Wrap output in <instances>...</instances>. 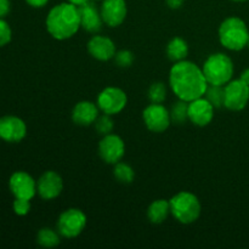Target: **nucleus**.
<instances>
[{
    "mask_svg": "<svg viewBox=\"0 0 249 249\" xmlns=\"http://www.w3.org/2000/svg\"><path fill=\"white\" fill-rule=\"evenodd\" d=\"M11 9L10 0H0V18H4Z\"/></svg>",
    "mask_w": 249,
    "mask_h": 249,
    "instance_id": "obj_30",
    "label": "nucleus"
},
{
    "mask_svg": "<svg viewBox=\"0 0 249 249\" xmlns=\"http://www.w3.org/2000/svg\"><path fill=\"white\" fill-rule=\"evenodd\" d=\"M36 242L44 248H53L60 245L61 235L58 231L53 230L50 228H43L39 230L36 235Z\"/></svg>",
    "mask_w": 249,
    "mask_h": 249,
    "instance_id": "obj_21",
    "label": "nucleus"
},
{
    "mask_svg": "<svg viewBox=\"0 0 249 249\" xmlns=\"http://www.w3.org/2000/svg\"><path fill=\"white\" fill-rule=\"evenodd\" d=\"M170 214L179 223L184 225L198 220L202 212V206L196 195L187 191H181L169 199Z\"/></svg>",
    "mask_w": 249,
    "mask_h": 249,
    "instance_id": "obj_4",
    "label": "nucleus"
},
{
    "mask_svg": "<svg viewBox=\"0 0 249 249\" xmlns=\"http://www.w3.org/2000/svg\"><path fill=\"white\" fill-rule=\"evenodd\" d=\"M100 12L104 23L114 28L125 21L128 7L125 0H102Z\"/></svg>",
    "mask_w": 249,
    "mask_h": 249,
    "instance_id": "obj_11",
    "label": "nucleus"
},
{
    "mask_svg": "<svg viewBox=\"0 0 249 249\" xmlns=\"http://www.w3.org/2000/svg\"><path fill=\"white\" fill-rule=\"evenodd\" d=\"M167 87L163 82H156L148 88V100L151 104H163L167 99Z\"/></svg>",
    "mask_w": 249,
    "mask_h": 249,
    "instance_id": "obj_25",
    "label": "nucleus"
},
{
    "mask_svg": "<svg viewBox=\"0 0 249 249\" xmlns=\"http://www.w3.org/2000/svg\"><path fill=\"white\" fill-rule=\"evenodd\" d=\"M225 90V100L224 107L229 111L238 112L246 108L249 102V85L238 78V79L230 80L226 85H224Z\"/></svg>",
    "mask_w": 249,
    "mask_h": 249,
    "instance_id": "obj_8",
    "label": "nucleus"
},
{
    "mask_svg": "<svg viewBox=\"0 0 249 249\" xmlns=\"http://www.w3.org/2000/svg\"><path fill=\"white\" fill-rule=\"evenodd\" d=\"M63 180L58 173L48 170L36 181V194L45 201L55 199L62 194Z\"/></svg>",
    "mask_w": 249,
    "mask_h": 249,
    "instance_id": "obj_12",
    "label": "nucleus"
},
{
    "mask_svg": "<svg viewBox=\"0 0 249 249\" xmlns=\"http://www.w3.org/2000/svg\"><path fill=\"white\" fill-rule=\"evenodd\" d=\"M46 29L56 40L72 38L82 28L79 9L72 2H61L55 5L46 16Z\"/></svg>",
    "mask_w": 249,
    "mask_h": 249,
    "instance_id": "obj_2",
    "label": "nucleus"
},
{
    "mask_svg": "<svg viewBox=\"0 0 249 249\" xmlns=\"http://www.w3.org/2000/svg\"><path fill=\"white\" fill-rule=\"evenodd\" d=\"M218 36L219 41L225 49L231 51H241L247 46L249 31L242 18L231 16L221 22Z\"/></svg>",
    "mask_w": 249,
    "mask_h": 249,
    "instance_id": "obj_3",
    "label": "nucleus"
},
{
    "mask_svg": "<svg viewBox=\"0 0 249 249\" xmlns=\"http://www.w3.org/2000/svg\"><path fill=\"white\" fill-rule=\"evenodd\" d=\"M170 214V203L167 199H156L147 209V218L152 224H162Z\"/></svg>",
    "mask_w": 249,
    "mask_h": 249,
    "instance_id": "obj_19",
    "label": "nucleus"
},
{
    "mask_svg": "<svg viewBox=\"0 0 249 249\" xmlns=\"http://www.w3.org/2000/svg\"><path fill=\"white\" fill-rule=\"evenodd\" d=\"M165 2H167V5L170 7V9L178 10L182 6L184 0H165Z\"/></svg>",
    "mask_w": 249,
    "mask_h": 249,
    "instance_id": "obj_32",
    "label": "nucleus"
},
{
    "mask_svg": "<svg viewBox=\"0 0 249 249\" xmlns=\"http://www.w3.org/2000/svg\"><path fill=\"white\" fill-rule=\"evenodd\" d=\"M233 1H246V0H233Z\"/></svg>",
    "mask_w": 249,
    "mask_h": 249,
    "instance_id": "obj_35",
    "label": "nucleus"
},
{
    "mask_svg": "<svg viewBox=\"0 0 249 249\" xmlns=\"http://www.w3.org/2000/svg\"><path fill=\"white\" fill-rule=\"evenodd\" d=\"M88 51L97 61H108L116 55V45L108 36L95 34L88 41Z\"/></svg>",
    "mask_w": 249,
    "mask_h": 249,
    "instance_id": "obj_17",
    "label": "nucleus"
},
{
    "mask_svg": "<svg viewBox=\"0 0 249 249\" xmlns=\"http://www.w3.org/2000/svg\"><path fill=\"white\" fill-rule=\"evenodd\" d=\"M94 125L97 133L102 136L111 134L114 128V124H113V121H112L111 116L106 113H104L102 116H100L99 114V117H97L96 121H95Z\"/></svg>",
    "mask_w": 249,
    "mask_h": 249,
    "instance_id": "obj_26",
    "label": "nucleus"
},
{
    "mask_svg": "<svg viewBox=\"0 0 249 249\" xmlns=\"http://www.w3.org/2000/svg\"><path fill=\"white\" fill-rule=\"evenodd\" d=\"M213 118L214 106L204 96L189 102V121L195 125L206 126Z\"/></svg>",
    "mask_w": 249,
    "mask_h": 249,
    "instance_id": "obj_15",
    "label": "nucleus"
},
{
    "mask_svg": "<svg viewBox=\"0 0 249 249\" xmlns=\"http://www.w3.org/2000/svg\"><path fill=\"white\" fill-rule=\"evenodd\" d=\"M113 175L122 184H131L134 178H135V172H134V169L130 165L121 160V162L114 164Z\"/></svg>",
    "mask_w": 249,
    "mask_h": 249,
    "instance_id": "obj_24",
    "label": "nucleus"
},
{
    "mask_svg": "<svg viewBox=\"0 0 249 249\" xmlns=\"http://www.w3.org/2000/svg\"><path fill=\"white\" fill-rule=\"evenodd\" d=\"M96 104L102 113L114 116L121 113L125 108L128 104V96L121 88L107 87L99 94Z\"/></svg>",
    "mask_w": 249,
    "mask_h": 249,
    "instance_id": "obj_7",
    "label": "nucleus"
},
{
    "mask_svg": "<svg viewBox=\"0 0 249 249\" xmlns=\"http://www.w3.org/2000/svg\"><path fill=\"white\" fill-rule=\"evenodd\" d=\"M240 79L242 80V82H245L247 85H249V68H247V70H245L241 73Z\"/></svg>",
    "mask_w": 249,
    "mask_h": 249,
    "instance_id": "obj_33",
    "label": "nucleus"
},
{
    "mask_svg": "<svg viewBox=\"0 0 249 249\" xmlns=\"http://www.w3.org/2000/svg\"><path fill=\"white\" fill-rule=\"evenodd\" d=\"M14 212L17 214V215H27L31 211V202L29 199H23V198H16L14 201Z\"/></svg>",
    "mask_w": 249,
    "mask_h": 249,
    "instance_id": "obj_29",
    "label": "nucleus"
},
{
    "mask_svg": "<svg viewBox=\"0 0 249 249\" xmlns=\"http://www.w3.org/2000/svg\"><path fill=\"white\" fill-rule=\"evenodd\" d=\"M204 97L214 106V108H220L224 106V100H225V90L221 85H211L206 90Z\"/></svg>",
    "mask_w": 249,
    "mask_h": 249,
    "instance_id": "obj_23",
    "label": "nucleus"
},
{
    "mask_svg": "<svg viewBox=\"0 0 249 249\" xmlns=\"http://www.w3.org/2000/svg\"><path fill=\"white\" fill-rule=\"evenodd\" d=\"M125 153V143L121 136L116 134H108L102 136L99 142V155L107 164H116L121 162Z\"/></svg>",
    "mask_w": 249,
    "mask_h": 249,
    "instance_id": "obj_10",
    "label": "nucleus"
},
{
    "mask_svg": "<svg viewBox=\"0 0 249 249\" xmlns=\"http://www.w3.org/2000/svg\"><path fill=\"white\" fill-rule=\"evenodd\" d=\"M146 128L152 133H164L172 123L170 112L162 104H150L142 112Z\"/></svg>",
    "mask_w": 249,
    "mask_h": 249,
    "instance_id": "obj_9",
    "label": "nucleus"
},
{
    "mask_svg": "<svg viewBox=\"0 0 249 249\" xmlns=\"http://www.w3.org/2000/svg\"><path fill=\"white\" fill-rule=\"evenodd\" d=\"M91 1H97V0H91Z\"/></svg>",
    "mask_w": 249,
    "mask_h": 249,
    "instance_id": "obj_37",
    "label": "nucleus"
},
{
    "mask_svg": "<svg viewBox=\"0 0 249 249\" xmlns=\"http://www.w3.org/2000/svg\"><path fill=\"white\" fill-rule=\"evenodd\" d=\"M170 118L175 124H182L189 121V102L179 100L170 108Z\"/></svg>",
    "mask_w": 249,
    "mask_h": 249,
    "instance_id": "obj_22",
    "label": "nucleus"
},
{
    "mask_svg": "<svg viewBox=\"0 0 249 249\" xmlns=\"http://www.w3.org/2000/svg\"><path fill=\"white\" fill-rule=\"evenodd\" d=\"M70 2H72V4H74L75 6H80V5L85 4V2L88 1H91V0H68Z\"/></svg>",
    "mask_w": 249,
    "mask_h": 249,
    "instance_id": "obj_34",
    "label": "nucleus"
},
{
    "mask_svg": "<svg viewBox=\"0 0 249 249\" xmlns=\"http://www.w3.org/2000/svg\"><path fill=\"white\" fill-rule=\"evenodd\" d=\"M247 46L249 48V38H248V44H247Z\"/></svg>",
    "mask_w": 249,
    "mask_h": 249,
    "instance_id": "obj_36",
    "label": "nucleus"
},
{
    "mask_svg": "<svg viewBox=\"0 0 249 249\" xmlns=\"http://www.w3.org/2000/svg\"><path fill=\"white\" fill-rule=\"evenodd\" d=\"M12 32L9 23L4 18H0V48L11 41Z\"/></svg>",
    "mask_w": 249,
    "mask_h": 249,
    "instance_id": "obj_28",
    "label": "nucleus"
},
{
    "mask_svg": "<svg viewBox=\"0 0 249 249\" xmlns=\"http://www.w3.org/2000/svg\"><path fill=\"white\" fill-rule=\"evenodd\" d=\"M10 191L15 198H23L31 201L36 194V181L26 172H16L10 177Z\"/></svg>",
    "mask_w": 249,
    "mask_h": 249,
    "instance_id": "obj_13",
    "label": "nucleus"
},
{
    "mask_svg": "<svg viewBox=\"0 0 249 249\" xmlns=\"http://www.w3.org/2000/svg\"><path fill=\"white\" fill-rule=\"evenodd\" d=\"M27 4L32 7H36V9H39V7H44L49 2V0H26Z\"/></svg>",
    "mask_w": 249,
    "mask_h": 249,
    "instance_id": "obj_31",
    "label": "nucleus"
},
{
    "mask_svg": "<svg viewBox=\"0 0 249 249\" xmlns=\"http://www.w3.org/2000/svg\"><path fill=\"white\" fill-rule=\"evenodd\" d=\"M169 87L178 99L190 102L204 96L208 82L199 66L182 60L175 62L170 68Z\"/></svg>",
    "mask_w": 249,
    "mask_h": 249,
    "instance_id": "obj_1",
    "label": "nucleus"
},
{
    "mask_svg": "<svg viewBox=\"0 0 249 249\" xmlns=\"http://www.w3.org/2000/svg\"><path fill=\"white\" fill-rule=\"evenodd\" d=\"M113 58H114V61H116V65L118 66V67H122V68L130 67V66L133 65L134 60H135V57H134V53H131L130 50L118 51V53H116V55H114Z\"/></svg>",
    "mask_w": 249,
    "mask_h": 249,
    "instance_id": "obj_27",
    "label": "nucleus"
},
{
    "mask_svg": "<svg viewBox=\"0 0 249 249\" xmlns=\"http://www.w3.org/2000/svg\"><path fill=\"white\" fill-rule=\"evenodd\" d=\"M79 9V16H80V26L84 31L89 32V33L97 34L102 28V21L101 12L97 9L94 1H88L85 4L78 6Z\"/></svg>",
    "mask_w": 249,
    "mask_h": 249,
    "instance_id": "obj_16",
    "label": "nucleus"
},
{
    "mask_svg": "<svg viewBox=\"0 0 249 249\" xmlns=\"http://www.w3.org/2000/svg\"><path fill=\"white\" fill-rule=\"evenodd\" d=\"M99 112L100 108L97 104L91 101H80L73 107L72 121L77 125H91L99 117Z\"/></svg>",
    "mask_w": 249,
    "mask_h": 249,
    "instance_id": "obj_18",
    "label": "nucleus"
},
{
    "mask_svg": "<svg viewBox=\"0 0 249 249\" xmlns=\"http://www.w3.org/2000/svg\"><path fill=\"white\" fill-rule=\"evenodd\" d=\"M167 56L174 63L186 60V57L189 56V45H187L186 40L180 36L173 38L167 45Z\"/></svg>",
    "mask_w": 249,
    "mask_h": 249,
    "instance_id": "obj_20",
    "label": "nucleus"
},
{
    "mask_svg": "<svg viewBox=\"0 0 249 249\" xmlns=\"http://www.w3.org/2000/svg\"><path fill=\"white\" fill-rule=\"evenodd\" d=\"M27 126L21 118L5 116L0 118V138L6 142H19L26 138Z\"/></svg>",
    "mask_w": 249,
    "mask_h": 249,
    "instance_id": "obj_14",
    "label": "nucleus"
},
{
    "mask_svg": "<svg viewBox=\"0 0 249 249\" xmlns=\"http://www.w3.org/2000/svg\"><path fill=\"white\" fill-rule=\"evenodd\" d=\"M202 70L208 84L221 85V87L232 80L233 72H235L232 60L230 56L223 53H212L206 60Z\"/></svg>",
    "mask_w": 249,
    "mask_h": 249,
    "instance_id": "obj_5",
    "label": "nucleus"
},
{
    "mask_svg": "<svg viewBox=\"0 0 249 249\" xmlns=\"http://www.w3.org/2000/svg\"><path fill=\"white\" fill-rule=\"evenodd\" d=\"M87 215L78 208L66 209L60 214L57 220V231L61 237L71 240L75 238L84 231L87 226Z\"/></svg>",
    "mask_w": 249,
    "mask_h": 249,
    "instance_id": "obj_6",
    "label": "nucleus"
}]
</instances>
